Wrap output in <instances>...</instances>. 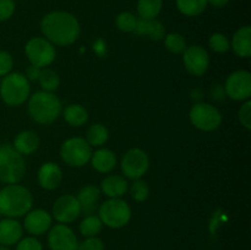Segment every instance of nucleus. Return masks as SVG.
<instances>
[{"label": "nucleus", "mask_w": 251, "mask_h": 250, "mask_svg": "<svg viewBox=\"0 0 251 250\" xmlns=\"http://www.w3.org/2000/svg\"><path fill=\"white\" fill-rule=\"evenodd\" d=\"M29 81L21 73H10L0 82V97L5 104L19 107L29 98Z\"/></svg>", "instance_id": "nucleus-4"}, {"label": "nucleus", "mask_w": 251, "mask_h": 250, "mask_svg": "<svg viewBox=\"0 0 251 250\" xmlns=\"http://www.w3.org/2000/svg\"><path fill=\"white\" fill-rule=\"evenodd\" d=\"M127 189L129 185L124 176L119 174H110L103 179L100 190L109 199H119L126 193Z\"/></svg>", "instance_id": "nucleus-20"}, {"label": "nucleus", "mask_w": 251, "mask_h": 250, "mask_svg": "<svg viewBox=\"0 0 251 250\" xmlns=\"http://www.w3.org/2000/svg\"><path fill=\"white\" fill-rule=\"evenodd\" d=\"M134 33H136L137 36H146L152 41L158 42L162 41L166 36V28H164V25L157 19L147 20L137 17Z\"/></svg>", "instance_id": "nucleus-19"}, {"label": "nucleus", "mask_w": 251, "mask_h": 250, "mask_svg": "<svg viewBox=\"0 0 251 250\" xmlns=\"http://www.w3.org/2000/svg\"><path fill=\"white\" fill-rule=\"evenodd\" d=\"M81 215L80 205L75 195L66 194L55 200L53 205V217L59 223H71Z\"/></svg>", "instance_id": "nucleus-14"}, {"label": "nucleus", "mask_w": 251, "mask_h": 250, "mask_svg": "<svg viewBox=\"0 0 251 250\" xmlns=\"http://www.w3.org/2000/svg\"><path fill=\"white\" fill-rule=\"evenodd\" d=\"M24 234V227L16 218L5 217L0 220V245L11 247L17 244Z\"/></svg>", "instance_id": "nucleus-17"}, {"label": "nucleus", "mask_w": 251, "mask_h": 250, "mask_svg": "<svg viewBox=\"0 0 251 250\" xmlns=\"http://www.w3.org/2000/svg\"><path fill=\"white\" fill-rule=\"evenodd\" d=\"M48 247L50 250H77L78 240L70 227L59 223L49 229Z\"/></svg>", "instance_id": "nucleus-12"}, {"label": "nucleus", "mask_w": 251, "mask_h": 250, "mask_svg": "<svg viewBox=\"0 0 251 250\" xmlns=\"http://www.w3.org/2000/svg\"><path fill=\"white\" fill-rule=\"evenodd\" d=\"M39 145H41V140L37 132L32 130H25L16 135L12 146L22 156H28L38 150Z\"/></svg>", "instance_id": "nucleus-21"}, {"label": "nucleus", "mask_w": 251, "mask_h": 250, "mask_svg": "<svg viewBox=\"0 0 251 250\" xmlns=\"http://www.w3.org/2000/svg\"><path fill=\"white\" fill-rule=\"evenodd\" d=\"M238 118L243 126L247 130L251 129V100H245L244 104L240 107L239 113H238Z\"/></svg>", "instance_id": "nucleus-35"}, {"label": "nucleus", "mask_w": 251, "mask_h": 250, "mask_svg": "<svg viewBox=\"0 0 251 250\" xmlns=\"http://www.w3.org/2000/svg\"><path fill=\"white\" fill-rule=\"evenodd\" d=\"M38 184L46 190H54L63 181V172L58 164L53 162H46L38 169L37 174Z\"/></svg>", "instance_id": "nucleus-16"}, {"label": "nucleus", "mask_w": 251, "mask_h": 250, "mask_svg": "<svg viewBox=\"0 0 251 250\" xmlns=\"http://www.w3.org/2000/svg\"><path fill=\"white\" fill-rule=\"evenodd\" d=\"M228 2H229V0H207V4L212 5L213 7H217V9L225 7Z\"/></svg>", "instance_id": "nucleus-41"}, {"label": "nucleus", "mask_w": 251, "mask_h": 250, "mask_svg": "<svg viewBox=\"0 0 251 250\" xmlns=\"http://www.w3.org/2000/svg\"><path fill=\"white\" fill-rule=\"evenodd\" d=\"M25 53L31 65L44 69L50 65L56 58L55 46L44 37H33L25 47Z\"/></svg>", "instance_id": "nucleus-8"}, {"label": "nucleus", "mask_w": 251, "mask_h": 250, "mask_svg": "<svg viewBox=\"0 0 251 250\" xmlns=\"http://www.w3.org/2000/svg\"><path fill=\"white\" fill-rule=\"evenodd\" d=\"M41 31L44 38L54 46L66 47L80 37V22L75 15L68 11H51L41 21Z\"/></svg>", "instance_id": "nucleus-1"}, {"label": "nucleus", "mask_w": 251, "mask_h": 250, "mask_svg": "<svg viewBox=\"0 0 251 250\" xmlns=\"http://www.w3.org/2000/svg\"><path fill=\"white\" fill-rule=\"evenodd\" d=\"M164 47L173 54H183L186 49V41L180 33H168L164 36Z\"/></svg>", "instance_id": "nucleus-30"}, {"label": "nucleus", "mask_w": 251, "mask_h": 250, "mask_svg": "<svg viewBox=\"0 0 251 250\" xmlns=\"http://www.w3.org/2000/svg\"><path fill=\"white\" fill-rule=\"evenodd\" d=\"M183 61L189 74L193 76H202L210 66V55L202 47L190 46L184 50Z\"/></svg>", "instance_id": "nucleus-13"}, {"label": "nucleus", "mask_w": 251, "mask_h": 250, "mask_svg": "<svg viewBox=\"0 0 251 250\" xmlns=\"http://www.w3.org/2000/svg\"><path fill=\"white\" fill-rule=\"evenodd\" d=\"M136 7L141 19H157L163 7V0H137Z\"/></svg>", "instance_id": "nucleus-26"}, {"label": "nucleus", "mask_w": 251, "mask_h": 250, "mask_svg": "<svg viewBox=\"0 0 251 250\" xmlns=\"http://www.w3.org/2000/svg\"><path fill=\"white\" fill-rule=\"evenodd\" d=\"M108 137H109V131H108L107 127L103 124L96 123L87 129L85 140L90 146L100 147L108 141Z\"/></svg>", "instance_id": "nucleus-27"}, {"label": "nucleus", "mask_w": 251, "mask_h": 250, "mask_svg": "<svg viewBox=\"0 0 251 250\" xmlns=\"http://www.w3.org/2000/svg\"><path fill=\"white\" fill-rule=\"evenodd\" d=\"M212 96L216 100H223L226 96L225 88H221L220 85H216L212 90Z\"/></svg>", "instance_id": "nucleus-40"}, {"label": "nucleus", "mask_w": 251, "mask_h": 250, "mask_svg": "<svg viewBox=\"0 0 251 250\" xmlns=\"http://www.w3.org/2000/svg\"><path fill=\"white\" fill-rule=\"evenodd\" d=\"M137 17L134 14H131L130 11H123L115 17V26L118 27V29L122 32H134L135 26H136Z\"/></svg>", "instance_id": "nucleus-31"}, {"label": "nucleus", "mask_w": 251, "mask_h": 250, "mask_svg": "<svg viewBox=\"0 0 251 250\" xmlns=\"http://www.w3.org/2000/svg\"><path fill=\"white\" fill-rule=\"evenodd\" d=\"M51 222H53V217L48 211L36 208V210H31L26 213L24 228L26 229V232L36 237V235H42L48 232L51 227Z\"/></svg>", "instance_id": "nucleus-15"}, {"label": "nucleus", "mask_w": 251, "mask_h": 250, "mask_svg": "<svg viewBox=\"0 0 251 250\" xmlns=\"http://www.w3.org/2000/svg\"><path fill=\"white\" fill-rule=\"evenodd\" d=\"M41 70H42V69L37 68V66L31 65L26 70V75H25V76H26L27 80H28V81H37V80H38V77H39V74H41Z\"/></svg>", "instance_id": "nucleus-39"}, {"label": "nucleus", "mask_w": 251, "mask_h": 250, "mask_svg": "<svg viewBox=\"0 0 251 250\" xmlns=\"http://www.w3.org/2000/svg\"><path fill=\"white\" fill-rule=\"evenodd\" d=\"M130 195L136 202H144L150 196V188L142 179H136L130 186Z\"/></svg>", "instance_id": "nucleus-32"}, {"label": "nucleus", "mask_w": 251, "mask_h": 250, "mask_svg": "<svg viewBox=\"0 0 251 250\" xmlns=\"http://www.w3.org/2000/svg\"><path fill=\"white\" fill-rule=\"evenodd\" d=\"M16 4L14 0H0V22L7 21L14 15Z\"/></svg>", "instance_id": "nucleus-38"}, {"label": "nucleus", "mask_w": 251, "mask_h": 250, "mask_svg": "<svg viewBox=\"0 0 251 250\" xmlns=\"http://www.w3.org/2000/svg\"><path fill=\"white\" fill-rule=\"evenodd\" d=\"M208 44H210L211 49L215 50L216 53H226V51L229 49L230 42L227 38V36H225L223 33H213L212 36L208 39Z\"/></svg>", "instance_id": "nucleus-33"}, {"label": "nucleus", "mask_w": 251, "mask_h": 250, "mask_svg": "<svg viewBox=\"0 0 251 250\" xmlns=\"http://www.w3.org/2000/svg\"><path fill=\"white\" fill-rule=\"evenodd\" d=\"M16 250H43V245L36 237L21 238L16 244Z\"/></svg>", "instance_id": "nucleus-34"}, {"label": "nucleus", "mask_w": 251, "mask_h": 250, "mask_svg": "<svg viewBox=\"0 0 251 250\" xmlns=\"http://www.w3.org/2000/svg\"><path fill=\"white\" fill-rule=\"evenodd\" d=\"M100 188L95 185H86L80 189V191L76 195V199L80 205L81 213L85 216L95 215L96 211L98 210V201L100 198Z\"/></svg>", "instance_id": "nucleus-18"}, {"label": "nucleus", "mask_w": 251, "mask_h": 250, "mask_svg": "<svg viewBox=\"0 0 251 250\" xmlns=\"http://www.w3.org/2000/svg\"><path fill=\"white\" fill-rule=\"evenodd\" d=\"M120 168L126 178L141 179L150 168V158L141 149H131L123 156Z\"/></svg>", "instance_id": "nucleus-10"}, {"label": "nucleus", "mask_w": 251, "mask_h": 250, "mask_svg": "<svg viewBox=\"0 0 251 250\" xmlns=\"http://www.w3.org/2000/svg\"><path fill=\"white\" fill-rule=\"evenodd\" d=\"M61 102L53 92L38 91L29 97L28 113L32 119L42 125L55 122L61 114Z\"/></svg>", "instance_id": "nucleus-3"}, {"label": "nucleus", "mask_w": 251, "mask_h": 250, "mask_svg": "<svg viewBox=\"0 0 251 250\" xmlns=\"http://www.w3.org/2000/svg\"><path fill=\"white\" fill-rule=\"evenodd\" d=\"M77 250H104V243L97 237H88L78 244Z\"/></svg>", "instance_id": "nucleus-37"}, {"label": "nucleus", "mask_w": 251, "mask_h": 250, "mask_svg": "<svg viewBox=\"0 0 251 250\" xmlns=\"http://www.w3.org/2000/svg\"><path fill=\"white\" fill-rule=\"evenodd\" d=\"M14 66V59L6 50H0V76H5L11 73Z\"/></svg>", "instance_id": "nucleus-36"}, {"label": "nucleus", "mask_w": 251, "mask_h": 250, "mask_svg": "<svg viewBox=\"0 0 251 250\" xmlns=\"http://www.w3.org/2000/svg\"><path fill=\"white\" fill-rule=\"evenodd\" d=\"M232 48L240 58H249L251 55V27L243 26L233 34Z\"/></svg>", "instance_id": "nucleus-23"}, {"label": "nucleus", "mask_w": 251, "mask_h": 250, "mask_svg": "<svg viewBox=\"0 0 251 250\" xmlns=\"http://www.w3.org/2000/svg\"><path fill=\"white\" fill-rule=\"evenodd\" d=\"M92 146L83 137H70L65 140L60 147V157L68 166L83 167L90 162L92 156Z\"/></svg>", "instance_id": "nucleus-7"}, {"label": "nucleus", "mask_w": 251, "mask_h": 250, "mask_svg": "<svg viewBox=\"0 0 251 250\" xmlns=\"http://www.w3.org/2000/svg\"><path fill=\"white\" fill-rule=\"evenodd\" d=\"M226 96L234 100H248L251 96V74L238 70L230 74L225 85Z\"/></svg>", "instance_id": "nucleus-11"}, {"label": "nucleus", "mask_w": 251, "mask_h": 250, "mask_svg": "<svg viewBox=\"0 0 251 250\" xmlns=\"http://www.w3.org/2000/svg\"><path fill=\"white\" fill-rule=\"evenodd\" d=\"M64 119L69 125L80 127L85 125L88 120V113L86 108L81 104H69L63 112Z\"/></svg>", "instance_id": "nucleus-24"}, {"label": "nucleus", "mask_w": 251, "mask_h": 250, "mask_svg": "<svg viewBox=\"0 0 251 250\" xmlns=\"http://www.w3.org/2000/svg\"><path fill=\"white\" fill-rule=\"evenodd\" d=\"M26 173V163L21 153L11 145L0 146V181L4 184H19Z\"/></svg>", "instance_id": "nucleus-5"}, {"label": "nucleus", "mask_w": 251, "mask_h": 250, "mask_svg": "<svg viewBox=\"0 0 251 250\" xmlns=\"http://www.w3.org/2000/svg\"><path fill=\"white\" fill-rule=\"evenodd\" d=\"M103 228L102 221L100 220L98 216L95 215H88L85 216L82 221L80 223V233L83 235V237H97V234H100V230Z\"/></svg>", "instance_id": "nucleus-28"}, {"label": "nucleus", "mask_w": 251, "mask_h": 250, "mask_svg": "<svg viewBox=\"0 0 251 250\" xmlns=\"http://www.w3.org/2000/svg\"><path fill=\"white\" fill-rule=\"evenodd\" d=\"M98 217L109 228H123L131 220V208L122 199H108L98 207Z\"/></svg>", "instance_id": "nucleus-6"}, {"label": "nucleus", "mask_w": 251, "mask_h": 250, "mask_svg": "<svg viewBox=\"0 0 251 250\" xmlns=\"http://www.w3.org/2000/svg\"><path fill=\"white\" fill-rule=\"evenodd\" d=\"M176 9L188 17H195L202 14L207 7V0H176Z\"/></svg>", "instance_id": "nucleus-25"}, {"label": "nucleus", "mask_w": 251, "mask_h": 250, "mask_svg": "<svg viewBox=\"0 0 251 250\" xmlns=\"http://www.w3.org/2000/svg\"><path fill=\"white\" fill-rule=\"evenodd\" d=\"M38 82L41 85L42 90L46 92H53V91L58 90L59 85H60V78L59 75L54 70L48 68H44L41 70L39 74Z\"/></svg>", "instance_id": "nucleus-29"}, {"label": "nucleus", "mask_w": 251, "mask_h": 250, "mask_svg": "<svg viewBox=\"0 0 251 250\" xmlns=\"http://www.w3.org/2000/svg\"><path fill=\"white\" fill-rule=\"evenodd\" d=\"M0 250H11L9 247H5V245H0Z\"/></svg>", "instance_id": "nucleus-42"}, {"label": "nucleus", "mask_w": 251, "mask_h": 250, "mask_svg": "<svg viewBox=\"0 0 251 250\" xmlns=\"http://www.w3.org/2000/svg\"><path fill=\"white\" fill-rule=\"evenodd\" d=\"M33 198L31 191L20 184H6L0 190V215L17 218L31 211Z\"/></svg>", "instance_id": "nucleus-2"}, {"label": "nucleus", "mask_w": 251, "mask_h": 250, "mask_svg": "<svg viewBox=\"0 0 251 250\" xmlns=\"http://www.w3.org/2000/svg\"><path fill=\"white\" fill-rule=\"evenodd\" d=\"M91 164L100 173H110L117 166V156L109 149H100L91 156Z\"/></svg>", "instance_id": "nucleus-22"}, {"label": "nucleus", "mask_w": 251, "mask_h": 250, "mask_svg": "<svg viewBox=\"0 0 251 250\" xmlns=\"http://www.w3.org/2000/svg\"><path fill=\"white\" fill-rule=\"evenodd\" d=\"M189 119L196 129L202 131H213L222 123V115L215 105L199 102L191 107Z\"/></svg>", "instance_id": "nucleus-9"}]
</instances>
